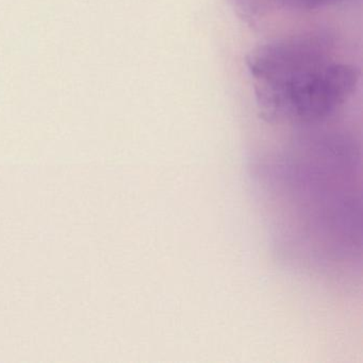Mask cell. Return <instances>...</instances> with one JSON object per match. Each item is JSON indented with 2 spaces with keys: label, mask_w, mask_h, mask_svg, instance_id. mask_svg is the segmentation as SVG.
<instances>
[{
  "label": "cell",
  "mask_w": 363,
  "mask_h": 363,
  "mask_svg": "<svg viewBox=\"0 0 363 363\" xmlns=\"http://www.w3.org/2000/svg\"><path fill=\"white\" fill-rule=\"evenodd\" d=\"M238 11L248 22L255 24L269 11H291L313 13L329 8L340 7L346 0H233Z\"/></svg>",
  "instance_id": "7a4b0ae2"
},
{
  "label": "cell",
  "mask_w": 363,
  "mask_h": 363,
  "mask_svg": "<svg viewBox=\"0 0 363 363\" xmlns=\"http://www.w3.org/2000/svg\"><path fill=\"white\" fill-rule=\"evenodd\" d=\"M247 67L261 116L278 125L326 122L354 96L360 79L328 33L272 40L250 55Z\"/></svg>",
  "instance_id": "6da1fadb"
}]
</instances>
